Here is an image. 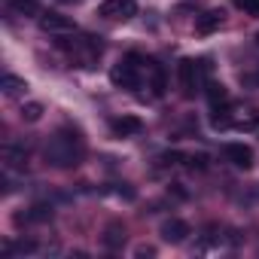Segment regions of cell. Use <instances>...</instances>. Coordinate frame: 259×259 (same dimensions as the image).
Wrapping results in <instances>:
<instances>
[{"label": "cell", "instance_id": "11", "mask_svg": "<svg viewBox=\"0 0 259 259\" xmlns=\"http://www.w3.org/2000/svg\"><path fill=\"white\" fill-rule=\"evenodd\" d=\"M220 25H223V13L220 10H207V13H201L195 19V31L198 34H213V31H220Z\"/></svg>", "mask_w": 259, "mask_h": 259}, {"label": "cell", "instance_id": "23", "mask_svg": "<svg viewBox=\"0 0 259 259\" xmlns=\"http://www.w3.org/2000/svg\"><path fill=\"white\" fill-rule=\"evenodd\" d=\"M256 43H259V37H256Z\"/></svg>", "mask_w": 259, "mask_h": 259}, {"label": "cell", "instance_id": "20", "mask_svg": "<svg viewBox=\"0 0 259 259\" xmlns=\"http://www.w3.org/2000/svg\"><path fill=\"white\" fill-rule=\"evenodd\" d=\"M232 4L247 16H259V0H232Z\"/></svg>", "mask_w": 259, "mask_h": 259}, {"label": "cell", "instance_id": "12", "mask_svg": "<svg viewBox=\"0 0 259 259\" xmlns=\"http://www.w3.org/2000/svg\"><path fill=\"white\" fill-rule=\"evenodd\" d=\"M52 204H43V201H37V204H31L28 207V213H25V223H49L52 220Z\"/></svg>", "mask_w": 259, "mask_h": 259}, {"label": "cell", "instance_id": "5", "mask_svg": "<svg viewBox=\"0 0 259 259\" xmlns=\"http://www.w3.org/2000/svg\"><path fill=\"white\" fill-rule=\"evenodd\" d=\"M177 76H180V89L186 98L195 95V89L201 85V61H192V58H183L177 64Z\"/></svg>", "mask_w": 259, "mask_h": 259}, {"label": "cell", "instance_id": "9", "mask_svg": "<svg viewBox=\"0 0 259 259\" xmlns=\"http://www.w3.org/2000/svg\"><path fill=\"white\" fill-rule=\"evenodd\" d=\"M110 128H113V138H138L144 132V122L138 116H119L110 122Z\"/></svg>", "mask_w": 259, "mask_h": 259}, {"label": "cell", "instance_id": "4", "mask_svg": "<svg viewBox=\"0 0 259 259\" xmlns=\"http://www.w3.org/2000/svg\"><path fill=\"white\" fill-rule=\"evenodd\" d=\"M98 16L110 19V22H128V19L138 16V4L135 0H104L98 7Z\"/></svg>", "mask_w": 259, "mask_h": 259}, {"label": "cell", "instance_id": "1", "mask_svg": "<svg viewBox=\"0 0 259 259\" xmlns=\"http://www.w3.org/2000/svg\"><path fill=\"white\" fill-rule=\"evenodd\" d=\"M43 156H46V162L52 168H76L82 162V156H85V147H82L79 132H67V128H64V132H58L46 144Z\"/></svg>", "mask_w": 259, "mask_h": 259}, {"label": "cell", "instance_id": "14", "mask_svg": "<svg viewBox=\"0 0 259 259\" xmlns=\"http://www.w3.org/2000/svg\"><path fill=\"white\" fill-rule=\"evenodd\" d=\"M0 89H4V95H22L28 89V82L22 76H16V73H7L4 79H0Z\"/></svg>", "mask_w": 259, "mask_h": 259}, {"label": "cell", "instance_id": "10", "mask_svg": "<svg viewBox=\"0 0 259 259\" xmlns=\"http://www.w3.org/2000/svg\"><path fill=\"white\" fill-rule=\"evenodd\" d=\"M223 153H226V159H229L235 168H244V171H247V168L253 165V150L244 147V144H226Z\"/></svg>", "mask_w": 259, "mask_h": 259}, {"label": "cell", "instance_id": "22", "mask_svg": "<svg viewBox=\"0 0 259 259\" xmlns=\"http://www.w3.org/2000/svg\"><path fill=\"white\" fill-rule=\"evenodd\" d=\"M135 256H138V259H144V256H156V250H153V247H138Z\"/></svg>", "mask_w": 259, "mask_h": 259}, {"label": "cell", "instance_id": "7", "mask_svg": "<svg viewBox=\"0 0 259 259\" xmlns=\"http://www.w3.org/2000/svg\"><path fill=\"white\" fill-rule=\"evenodd\" d=\"M159 235H162V241H168V244H183V241L192 235V229H189V223H186V220L171 217V220H165V223H162Z\"/></svg>", "mask_w": 259, "mask_h": 259}, {"label": "cell", "instance_id": "8", "mask_svg": "<svg viewBox=\"0 0 259 259\" xmlns=\"http://www.w3.org/2000/svg\"><path fill=\"white\" fill-rule=\"evenodd\" d=\"M0 159H4L7 171H25L28 168V153H25V147H16V144L0 147Z\"/></svg>", "mask_w": 259, "mask_h": 259}, {"label": "cell", "instance_id": "19", "mask_svg": "<svg viewBox=\"0 0 259 259\" xmlns=\"http://www.w3.org/2000/svg\"><path fill=\"white\" fill-rule=\"evenodd\" d=\"M22 119H25V122H40V119H43V104H40V101L22 104Z\"/></svg>", "mask_w": 259, "mask_h": 259}, {"label": "cell", "instance_id": "17", "mask_svg": "<svg viewBox=\"0 0 259 259\" xmlns=\"http://www.w3.org/2000/svg\"><path fill=\"white\" fill-rule=\"evenodd\" d=\"M13 253H37V241H7L4 244V256H13Z\"/></svg>", "mask_w": 259, "mask_h": 259}, {"label": "cell", "instance_id": "3", "mask_svg": "<svg viewBox=\"0 0 259 259\" xmlns=\"http://www.w3.org/2000/svg\"><path fill=\"white\" fill-rule=\"evenodd\" d=\"M58 46L61 49H67L76 61H82V64H92L98 55H101V40L98 37H73V40H58Z\"/></svg>", "mask_w": 259, "mask_h": 259}, {"label": "cell", "instance_id": "15", "mask_svg": "<svg viewBox=\"0 0 259 259\" xmlns=\"http://www.w3.org/2000/svg\"><path fill=\"white\" fill-rule=\"evenodd\" d=\"M207 101H210L213 107H226V104H229L226 85H223V82H207Z\"/></svg>", "mask_w": 259, "mask_h": 259}, {"label": "cell", "instance_id": "16", "mask_svg": "<svg viewBox=\"0 0 259 259\" xmlns=\"http://www.w3.org/2000/svg\"><path fill=\"white\" fill-rule=\"evenodd\" d=\"M122 244H125V229H122V226H110V229L104 232V247L119 250Z\"/></svg>", "mask_w": 259, "mask_h": 259}, {"label": "cell", "instance_id": "2", "mask_svg": "<svg viewBox=\"0 0 259 259\" xmlns=\"http://www.w3.org/2000/svg\"><path fill=\"white\" fill-rule=\"evenodd\" d=\"M150 58H141V55H128L125 61H119V64H113V70H110V82L116 85V89H138L141 85V67L147 64Z\"/></svg>", "mask_w": 259, "mask_h": 259}, {"label": "cell", "instance_id": "21", "mask_svg": "<svg viewBox=\"0 0 259 259\" xmlns=\"http://www.w3.org/2000/svg\"><path fill=\"white\" fill-rule=\"evenodd\" d=\"M235 128H244V132H256V135H259V113H253V116L244 119V122H235Z\"/></svg>", "mask_w": 259, "mask_h": 259}, {"label": "cell", "instance_id": "6", "mask_svg": "<svg viewBox=\"0 0 259 259\" xmlns=\"http://www.w3.org/2000/svg\"><path fill=\"white\" fill-rule=\"evenodd\" d=\"M40 31H46V34H73L76 25H73L70 16H64L58 10H46L40 16Z\"/></svg>", "mask_w": 259, "mask_h": 259}, {"label": "cell", "instance_id": "18", "mask_svg": "<svg viewBox=\"0 0 259 259\" xmlns=\"http://www.w3.org/2000/svg\"><path fill=\"white\" fill-rule=\"evenodd\" d=\"M7 4H10V10L19 13V16H37V13H40V4H37V0H7Z\"/></svg>", "mask_w": 259, "mask_h": 259}, {"label": "cell", "instance_id": "13", "mask_svg": "<svg viewBox=\"0 0 259 259\" xmlns=\"http://www.w3.org/2000/svg\"><path fill=\"white\" fill-rule=\"evenodd\" d=\"M147 70H150V85H153V95H165V70H162V64H156V61H147Z\"/></svg>", "mask_w": 259, "mask_h": 259}]
</instances>
